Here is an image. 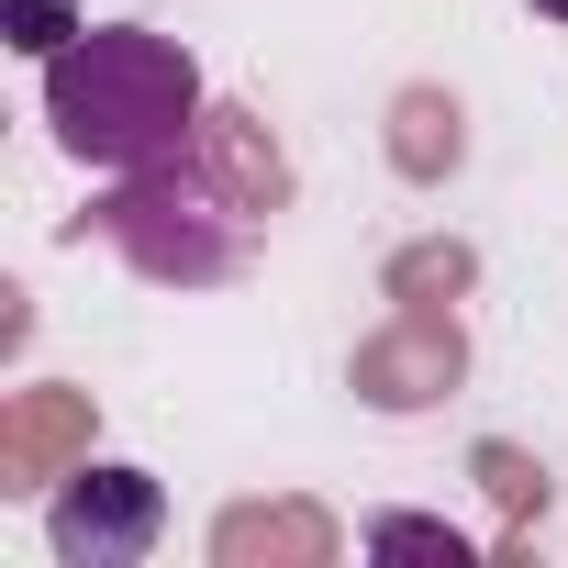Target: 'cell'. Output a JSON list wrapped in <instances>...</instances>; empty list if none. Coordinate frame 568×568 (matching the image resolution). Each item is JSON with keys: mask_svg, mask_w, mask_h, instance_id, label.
Here are the masks:
<instances>
[{"mask_svg": "<svg viewBox=\"0 0 568 568\" xmlns=\"http://www.w3.org/2000/svg\"><path fill=\"white\" fill-rule=\"evenodd\" d=\"M45 123L79 168L101 179H145L190 145L201 123V68L179 34H145V23H79L57 57H45Z\"/></svg>", "mask_w": 568, "mask_h": 568, "instance_id": "1", "label": "cell"}, {"mask_svg": "<svg viewBox=\"0 0 568 568\" xmlns=\"http://www.w3.org/2000/svg\"><path fill=\"white\" fill-rule=\"evenodd\" d=\"M156 535H168V490L145 468H79L45 501L57 568H134V557H156Z\"/></svg>", "mask_w": 568, "mask_h": 568, "instance_id": "2", "label": "cell"}, {"mask_svg": "<svg viewBox=\"0 0 568 568\" xmlns=\"http://www.w3.org/2000/svg\"><path fill=\"white\" fill-rule=\"evenodd\" d=\"M0 23H12L23 57H57V45L79 34V0H0Z\"/></svg>", "mask_w": 568, "mask_h": 568, "instance_id": "3", "label": "cell"}, {"mask_svg": "<svg viewBox=\"0 0 568 568\" xmlns=\"http://www.w3.org/2000/svg\"><path fill=\"white\" fill-rule=\"evenodd\" d=\"M368 546H435V557H468L446 524H402V513H390V524H368Z\"/></svg>", "mask_w": 568, "mask_h": 568, "instance_id": "4", "label": "cell"}, {"mask_svg": "<svg viewBox=\"0 0 568 568\" xmlns=\"http://www.w3.org/2000/svg\"><path fill=\"white\" fill-rule=\"evenodd\" d=\"M535 12H546V23H568V0H535Z\"/></svg>", "mask_w": 568, "mask_h": 568, "instance_id": "5", "label": "cell"}]
</instances>
